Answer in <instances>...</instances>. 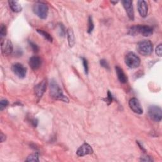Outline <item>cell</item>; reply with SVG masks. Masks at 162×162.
<instances>
[{
  "label": "cell",
  "mask_w": 162,
  "mask_h": 162,
  "mask_svg": "<svg viewBox=\"0 0 162 162\" xmlns=\"http://www.w3.org/2000/svg\"><path fill=\"white\" fill-rule=\"evenodd\" d=\"M50 95L57 100H60L65 103H68V98L64 95L59 84L55 80H52L50 83Z\"/></svg>",
  "instance_id": "6da1fadb"
},
{
  "label": "cell",
  "mask_w": 162,
  "mask_h": 162,
  "mask_svg": "<svg viewBox=\"0 0 162 162\" xmlns=\"http://www.w3.org/2000/svg\"><path fill=\"white\" fill-rule=\"evenodd\" d=\"M153 33V29L151 27L147 25H135L131 27L129 30L128 34L131 35H136L138 34H141L144 37L151 36Z\"/></svg>",
  "instance_id": "7a4b0ae2"
},
{
  "label": "cell",
  "mask_w": 162,
  "mask_h": 162,
  "mask_svg": "<svg viewBox=\"0 0 162 162\" xmlns=\"http://www.w3.org/2000/svg\"><path fill=\"white\" fill-rule=\"evenodd\" d=\"M48 5L40 2H37L34 4L33 12L40 19H46L48 15Z\"/></svg>",
  "instance_id": "3957f363"
},
{
  "label": "cell",
  "mask_w": 162,
  "mask_h": 162,
  "mask_svg": "<svg viewBox=\"0 0 162 162\" xmlns=\"http://www.w3.org/2000/svg\"><path fill=\"white\" fill-rule=\"evenodd\" d=\"M137 50L143 56H148L153 52V44L149 40H144L139 42L137 46Z\"/></svg>",
  "instance_id": "277c9868"
},
{
  "label": "cell",
  "mask_w": 162,
  "mask_h": 162,
  "mask_svg": "<svg viewBox=\"0 0 162 162\" xmlns=\"http://www.w3.org/2000/svg\"><path fill=\"white\" fill-rule=\"evenodd\" d=\"M126 64L131 68H136L141 64L140 58L134 53H129L125 57Z\"/></svg>",
  "instance_id": "5b68a950"
},
{
  "label": "cell",
  "mask_w": 162,
  "mask_h": 162,
  "mask_svg": "<svg viewBox=\"0 0 162 162\" xmlns=\"http://www.w3.org/2000/svg\"><path fill=\"white\" fill-rule=\"evenodd\" d=\"M148 115L151 120L159 122L162 118L161 108L158 106H151L148 109Z\"/></svg>",
  "instance_id": "8992f818"
},
{
  "label": "cell",
  "mask_w": 162,
  "mask_h": 162,
  "mask_svg": "<svg viewBox=\"0 0 162 162\" xmlns=\"http://www.w3.org/2000/svg\"><path fill=\"white\" fill-rule=\"evenodd\" d=\"M1 50L3 55L7 56L10 55L14 51L12 43L8 39H3L1 43Z\"/></svg>",
  "instance_id": "52a82bcc"
},
{
  "label": "cell",
  "mask_w": 162,
  "mask_h": 162,
  "mask_svg": "<svg viewBox=\"0 0 162 162\" xmlns=\"http://www.w3.org/2000/svg\"><path fill=\"white\" fill-rule=\"evenodd\" d=\"M12 72L20 78H24L26 76L27 68L20 63H15L12 67Z\"/></svg>",
  "instance_id": "ba28073f"
},
{
  "label": "cell",
  "mask_w": 162,
  "mask_h": 162,
  "mask_svg": "<svg viewBox=\"0 0 162 162\" xmlns=\"http://www.w3.org/2000/svg\"><path fill=\"white\" fill-rule=\"evenodd\" d=\"M122 3L126 13L129 18L130 20L133 21L134 20V8H133V2L131 0H123L122 1Z\"/></svg>",
  "instance_id": "9c48e42d"
},
{
  "label": "cell",
  "mask_w": 162,
  "mask_h": 162,
  "mask_svg": "<svg viewBox=\"0 0 162 162\" xmlns=\"http://www.w3.org/2000/svg\"><path fill=\"white\" fill-rule=\"evenodd\" d=\"M93 153V149L91 146L88 143H84L81 145L77 151V154L78 156H84L88 154H91Z\"/></svg>",
  "instance_id": "30bf717a"
},
{
  "label": "cell",
  "mask_w": 162,
  "mask_h": 162,
  "mask_svg": "<svg viewBox=\"0 0 162 162\" xmlns=\"http://www.w3.org/2000/svg\"><path fill=\"white\" fill-rule=\"evenodd\" d=\"M131 109L137 114H142L143 113V110L139 100L136 98H132L130 100L129 103Z\"/></svg>",
  "instance_id": "8fae6325"
},
{
  "label": "cell",
  "mask_w": 162,
  "mask_h": 162,
  "mask_svg": "<svg viewBox=\"0 0 162 162\" xmlns=\"http://www.w3.org/2000/svg\"><path fill=\"white\" fill-rule=\"evenodd\" d=\"M46 89V82L45 80H43L38 84H37L34 88V92L36 97L39 99L41 98Z\"/></svg>",
  "instance_id": "7c38bea8"
},
{
  "label": "cell",
  "mask_w": 162,
  "mask_h": 162,
  "mask_svg": "<svg viewBox=\"0 0 162 162\" xmlns=\"http://www.w3.org/2000/svg\"><path fill=\"white\" fill-rule=\"evenodd\" d=\"M138 9L140 15L142 17H146L148 15V4L145 1L141 0V1L138 2Z\"/></svg>",
  "instance_id": "4fadbf2b"
},
{
  "label": "cell",
  "mask_w": 162,
  "mask_h": 162,
  "mask_svg": "<svg viewBox=\"0 0 162 162\" xmlns=\"http://www.w3.org/2000/svg\"><path fill=\"white\" fill-rule=\"evenodd\" d=\"M29 64L32 70H37L40 67V65H41L42 60L40 57L34 56L29 59Z\"/></svg>",
  "instance_id": "5bb4252c"
},
{
  "label": "cell",
  "mask_w": 162,
  "mask_h": 162,
  "mask_svg": "<svg viewBox=\"0 0 162 162\" xmlns=\"http://www.w3.org/2000/svg\"><path fill=\"white\" fill-rule=\"evenodd\" d=\"M115 70L120 82L124 84L126 83L127 82V77L126 76L124 70L118 66L115 67Z\"/></svg>",
  "instance_id": "9a60e30c"
},
{
  "label": "cell",
  "mask_w": 162,
  "mask_h": 162,
  "mask_svg": "<svg viewBox=\"0 0 162 162\" xmlns=\"http://www.w3.org/2000/svg\"><path fill=\"white\" fill-rule=\"evenodd\" d=\"M67 40H68L69 46L70 48H72L75 44V35H74L73 30L72 29H68L67 30Z\"/></svg>",
  "instance_id": "2e32d148"
},
{
  "label": "cell",
  "mask_w": 162,
  "mask_h": 162,
  "mask_svg": "<svg viewBox=\"0 0 162 162\" xmlns=\"http://www.w3.org/2000/svg\"><path fill=\"white\" fill-rule=\"evenodd\" d=\"M10 8L14 12H20L22 10V7L21 5L17 1H9L8 2Z\"/></svg>",
  "instance_id": "e0dca14e"
},
{
  "label": "cell",
  "mask_w": 162,
  "mask_h": 162,
  "mask_svg": "<svg viewBox=\"0 0 162 162\" xmlns=\"http://www.w3.org/2000/svg\"><path fill=\"white\" fill-rule=\"evenodd\" d=\"M37 32L41 35L45 39H46L48 41L50 42V43H52L53 42V37H51V35L48 33L47 32L43 30H40V29H37Z\"/></svg>",
  "instance_id": "ac0fdd59"
},
{
  "label": "cell",
  "mask_w": 162,
  "mask_h": 162,
  "mask_svg": "<svg viewBox=\"0 0 162 162\" xmlns=\"http://www.w3.org/2000/svg\"><path fill=\"white\" fill-rule=\"evenodd\" d=\"M26 161H39V154L37 153H35L30 154L25 159Z\"/></svg>",
  "instance_id": "d6986e66"
},
{
  "label": "cell",
  "mask_w": 162,
  "mask_h": 162,
  "mask_svg": "<svg viewBox=\"0 0 162 162\" xmlns=\"http://www.w3.org/2000/svg\"><path fill=\"white\" fill-rule=\"evenodd\" d=\"M94 23L93 21V18L92 17H89V19H88V32L89 34L91 33L94 29Z\"/></svg>",
  "instance_id": "ffe728a7"
},
{
  "label": "cell",
  "mask_w": 162,
  "mask_h": 162,
  "mask_svg": "<svg viewBox=\"0 0 162 162\" xmlns=\"http://www.w3.org/2000/svg\"><path fill=\"white\" fill-rule=\"evenodd\" d=\"M58 33H59L60 36L63 37L65 35L66 30H65L64 25L62 24H60V23L58 24Z\"/></svg>",
  "instance_id": "44dd1931"
},
{
  "label": "cell",
  "mask_w": 162,
  "mask_h": 162,
  "mask_svg": "<svg viewBox=\"0 0 162 162\" xmlns=\"http://www.w3.org/2000/svg\"><path fill=\"white\" fill-rule=\"evenodd\" d=\"M7 34V27L5 25L2 24L1 27H0V37L2 39L3 37H4Z\"/></svg>",
  "instance_id": "7402d4cb"
},
{
  "label": "cell",
  "mask_w": 162,
  "mask_h": 162,
  "mask_svg": "<svg viewBox=\"0 0 162 162\" xmlns=\"http://www.w3.org/2000/svg\"><path fill=\"white\" fill-rule=\"evenodd\" d=\"M113 95H112V94L110 93V91H108V94H107V97H106V98L104 99V101H105L106 103H107L108 105H110L111 103V102L113 101Z\"/></svg>",
  "instance_id": "603a6c76"
},
{
  "label": "cell",
  "mask_w": 162,
  "mask_h": 162,
  "mask_svg": "<svg viewBox=\"0 0 162 162\" xmlns=\"http://www.w3.org/2000/svg\"><path fill=\"white\" fill-rule=\"evenodd\" d=\"M81 60H82V62H83V67H84V68L85 73H86V74H88L89 67H88V60L85 58H83V57L81 58Z\"/></svg>",
  "instance_id": "cb8c5ba5"
},
{
  "label": "cell",
  "mask_w": 162,
  "mask_h": 162,
  "mask_svg": "<svg viewBox=\"0 0 162 162\" xmlns=\"http://www.w3.org/2000/svg\"><path fill=\"white\" fill-rule=\"evenodd\" d=\"M8 101L7 100L3 99L1 100V102H0V110L3 111L8 105Z\"/></svg>",
  "instance_id": "d4e9b609"
},
{
  "label": "cell",
  "mask_w": 162,
  "mask_h": 162,
  "mask_svg": "<svg viewBox=\"0 0 162 162\" xmlns=\"http://www.w3.org/2000/svg\"><path fill=\"white\" fill-rule=\"evenodd\" d=\"M29 43L30 46L31 47V48H32V50H33L34 52H38L39 48V46L36 44H35L34 43H33L32 41H29Z\"/></svg>",
  "instance_id": "484cf974"
},
{
  "label": "cell",
  "mask_w": 162,
  "mask_h": 162,
  "mask_svg": "<svg viewBox=\"0 0 162 162\" xmlns=\"http://www.w3.org/2000/svg\"><path fill=\"white\" fill-rule=\"evenodd\" d=\"M100 65L105 68L107 69V70H110V66L108 63V62H106V60L103 59L100 60Z\"/></svg>",
  "instance_id": "4316f807"
},
{
  "label": "cell",
  "mask_w": 162,
  "mask_h": 162,
  "mask_svg": "<svg viewBox=\"0 0 162 162\" xmlns=\"http://www.w3.org/2000/svg\"><path fill=\"white\" fill-rule=\"evenodd\" d=\"M140 160L142 161H153V158L148 155H144L141 156Z\"/></svg>",
  "instance_id": "83f0119b"
},
{
  "label": "cell",
  "mask_w": 162,
  "mask_h": 162,
  "mask_svg": "<svg viewBox=\"0 0 162 162\" xmlns=\"http://www.w3.org/2000/svg\"><path fill=\"white\" fill-rule=\"evenodd\" d=\"M162 45L161 44H159L156 48V53L158 57H161L162 55Z\"/></svg>",
  "instance_id": "f1b7e54d"
},
{
  "label": "cell",
  "mask_w": 162,
  "mask_h": 162,
  "mask_svg": "<svg viewBox=\"0 0 162 162\" xmlns=\"http://www.w3.org/2000/svg\"><path fill=\"white\" fill-rule=\"evenodd\" d=\"M0 138H1V142L3 143L4 141H5L6 136L2 132H1V136H0Z\"/></svg>",
  "instance_id": "f546056e"
},
{
  "label": "cell",
  "mask_w": 162,
  "mask_h": 162,
  "mask_svg": "<svg viewBox=\"0 0 162 162\" xmlns=\"http://www.w3.org/2000/svg\"><path fill=\"white\" fill-rule=\"evenodd\" d=\"M111 2V3H113V4H114V5H115V4H116V3H118V2Z\"/></svg>",
  "instance_id": "4dcf8cb0"
}]
</instances>
